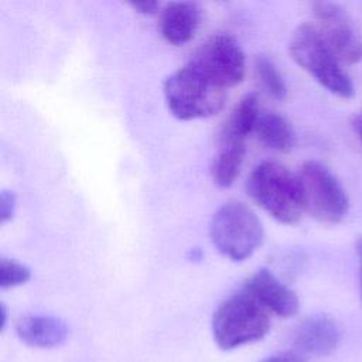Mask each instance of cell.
I'll return each instance as SVG.
<instances>
[{
    "label": "cell",
    "mask_w": 362,
    "mask_h": 362,
    "mask_svg": "<svg viewBox=\"0 0 362 362\" xmlns=\"http://www.w3.org/2000/svg\"><path fill=\"white\" fill-rule=\"evenodd\" d=\"M246 192L280 223L294 225L304 212L298 177L280 163L257 164L246 180Z\"/></svg>",
    "instance_id": "cell-1"
},
{
    "label": "cell",
    "mask_w": 362,
    "mask_h": 362,
    "mask_svg": "<svg viewBox=\"0 0 362 362\" xmlns=\"http://www.w3.org/2000/svg\"><path fill=\"white\" fill-rule=\"evenodd\" d=\"M288 52L293 61L329 93L345 100L355 95L351 76L314 23H303L296 27L288 42Z\"/></svg>",
    "instance_id": "cell-2"
},
{
    "label": "cell",
    "mask_w": 362,
    "mask_h": 362,
    "mask_svg": "<svg viewBox=\"0 0 362 362\" xmlns=\"http://www.w3.org/2000/svg\"><path fill=\"white\" fill-rule=\"evenodd\" d=\"M269 329V313L245 291L225 298L212 315L214 341L223 351L256 342Z\"/></svg>",
    "instance_id": "cell-3"
},
{
    "label": "cell",
    "mask_w": 362,
    "mask_h": 362,
    "mask_svg": "<svg viewBox=\"0 0 362 362\" xmlns=\"http://www.w3.org/2000/svg\"><path fill=\"white\" fill-rule=\"evenodd\" d=\"M163 93L168 110L180 120L214 116L226 98V90L208 81L189 62L164 81Z\"/></svg>",
    "instance_id": "cell-4"
},
{
    "label": "cell",
    "mask_w": 362,
    "mask_h": 362,
    "mask_svg": "<svg viewBox=\"0 0 362 362\" xmlns=\"http://www.w3.org/2000/svg\"><path fill=\"white\" fill-rule=\"evenodd\" d=\"M215 247L233 262L250 257L263 242V226L256 214L242 202L230 201L218 208L209 223Z\"/></svg>",
    "instance_id": "cell-5"
},
{
    "label": "cell",
    "mask_w": 362,
    "mask_h": 362,
    "mask_svg": "<svg viewBox=\"0 0 362 362\" xmlns=\"http://www.w3.org/2000/svg\"><path fill=\"white\" fill-rule=\"evenodd\" d=\"M304 212L325 225L339 223L348 214L349 198L335 177L322 163L305 161L298 174Z\"/></svg>",
    "instance_id": "cell-6"
},
{
    "label": "cell",
    "mask_w": 362,
    "mask_h": 362,
    "mask_svg": "<svg viewBox=\"0 0 362 362\" xmlns=\"http://www.w3.org/2000/svg\"><path fill=\"white\" fill-rule=\"evenodd\" d=\"M188 62L223 90L239 85L246 72L245 52L239 42L228 34L209 38Z\"/></svg>",
    "instance_id": "cell-7"
},
{
    "label": "cell",
    "mask_w": 362,
    "mask_h": 362,
    "mask_svg": "<svg viewBox=\"0 0 362 362\" xmlns=\"http://www.w3.org/2000/svg\"><path fill=\"white\" fill-rule=\"evenodd\" d=\"M315 27L342 65L362 61V34L346 10L337 3L315 1L311 4Z\"/></svg>",
    "instance_id": "cell-8"
},
{
    "label": "cell",
    "mask_w": 362,
    "mask_h": 362,
    "mask_svg": "<svg viewBox=\"0 0 362 362\" xmlns=\"http://www.w3.org/2000/svg\"><path fill=\"white\" fill-rule=\"evenodd\" d=\"M243 291L253 297L267 313L280 318H288L298 311L297 294L267 269L253 273L246 280Z\"/></svg>",
    "instance_id": "cell-9"
},
{
    "label": "cell",
    "mask_w": 362,
    "mask_h": 362,
    "mask_svg": "<svg viewBox=\"0 0 362 362\" xmlns=\"http://www.w3.org/2000/svg\"><path fill=\"white\" fill-rule=\"evenodd\" d=\"M339 324L327 314H314L305 318L294 332L296 348L310 356H327L341 342Z\"/></svg>",
    "instance_id": "cell-10"
},
{
    "label": "cell",
    "mask_w": 362,
    "mask_h": 362,
    "mask_svg": "<svg viewBox=\"0 0 362 362\" xmlns=\"http://www.w3.org/2000/svg\"><path fill=\"white\" fill-rule=\"evenodd\" d=\"M17 337L33 348H55L62 345L69 334L68 325L52 315L27 314L16 324Z\"/></svg>",
    "instance_id": "cell-11"
},
{
    "label": "cell",
    "mask_w": 362,
    "mask_h": 362,
    "mask_svg": "<svg viewBox=\"0 0 362 362\" xmlns=\"http://www.w3.org/2000/svg\"><path fill=\"white\" fill-rule=\"evenodd\" d=\"M201 21V10L191 1L167 4L160 16V33L173 45L187 44L197 33Z\"/></svg>",
    "instance_id": "cell-12"
},
{
    "label": "cell",
    "mask_w": 362,
    "mask_h": 362,
    "mask_svg": "<svg viewBox=\"0 0 362 362\" xmlns=\"http://www.w3.org/2000/svg\"><path fill=\"white\" fill-rule=\"evenodd\" d=\"M253 133L263 146L279 153H287L294 146V130L290 122L276 112L262 113Z\"/></svg>",
    "instance_id": "cell-13"
},
{
    "label": "cell",
    "mask_w": 362,
    "mask_h": 362,
    "mask_svg": "<svg viewBox=\"0 0 362 362\" xmlns=\"http://www.w3.org/2000/svg\"><path fill=\"white\" fill-rule=\"evenodd\" d=\"M260 117L259 99L255 93L243 96L232 109L226 119L221 140L245 141L246 136L255 130V126Z\"/></svg>",
    "instance_id": "cell-14"
},
{
    "label": "cell",
    "mask_w": 362,
    "mask_h": 362,
    "mask_svg": "<svg viewBox=\"0 0 362 362\" xmlns=\"http://www.w3.org/2000/svg\"><path fill=\"white\" fill-rule=\"evenodd\" d=\"M245 141L221 140V147L212 161V181L219 188L230 187L240 173L245 157Z\"/></svg>",
    "instance_id": "cell-15"
},
{
    "label": "cell",
    "mask_w": 362,
    "mask_h": 362,
    "mask_svg": "<svg viewBox=\"0 0 362 362\" xmlns=\"http://www.w3.org/2000/svg\"><path fill=\"white\" fill-rule=\"evenodd\" d=\"M255 69L264 90L276 100H284L287 96V85L277 66L266 57H257Z\"/></svg>",
    "instance_id": "cell-16"
},
{
    "label": "cell",
    "mask_w": 362,
    "mask_h": 362,
    "mask_svg": "<svg viewBox=\"0 0 362 362\" xmlns=\"http://www.w3.org/2000/svg\"><path fill=\"white\" fill-rule=\"evenodd\" d=\"M31 279V270L11 257H0V287L13 288L25 284Z\"/></svg>",
    "instance_id": "cell-17"
},
{
    "label": "cell",
    "mask_w": 362,
    "mask_h": 362,
    "mask_svg": "<svg viewBox=\"0 0 362 362\" xmlns=\"http://www.w3.org/2000/svg\"><path fill=\"white\" fill-rule=\"evenodd\" d=\"M16 206H17L16 194L13 191L3 189L0 194V222L3 225L14 218Z\"/></svg>",
    "instance_id": "cell-18"
},
{
    "label": "cell",
    "mask_w": 362,
    "mask_h": 362,
    "mask_svg": "<svg viewBox=\"0 0 362 362\" xmlns=\"http://www.w3.org/2000/svg\"><path fill=\"white\" fill-rule=\"evenodd\" d=\"M260 362H308L303 355L296 352H283L273 356H269Z\"/></svg>",
    "instance_id": "cell-19"
},
{
    "label": "cell",
    "mask_w": 362,
    "mask_h": 362,
    "mask_svg": "<svg viewBox=\"0 0 362 362\" xmlns=\"http://www.w3.org/2000/svg\"><path fill=\"white\" fill-rule=\"evenodd\" d=\"M133 10H136L140 14H154L160 8V3L157 1H133L130 3Z\"/></svg>",
    "instance_id": "cell-20"
},
{
    "label": "cell",
    "mask_w": 362,
    "mask_h": 362,
    "mask_svg": "<svg viewBox=\"0 0 362 362\" xmlns=\"http://www.w3.org/2000/svg\"><path fill=\"white\" fill-rule=\"evenodd\" d=\"M355 250L358 256V266H359V287H361V297H362V236H358L355 240Z\"/></svg>",
    "instance_id": "cell-21"
},
{
    "label": "cell",
    "mask_w": 362,
    "mask_h": 362,
    "mask_svg": "<svg viewBox=\"0 0 362 362\" xmlns=\"http://www.w3.org/2000/svg\"><path fill=\"white\" fill-rule=\"evenodd\" d=\"M352 127H354V130H355L356 137L359 139V141H361V144H362V112H359V113H356V115L354 116V119H352Z\"/></svg>",
    "instance_id": "cell-22"
}]
</instances>
